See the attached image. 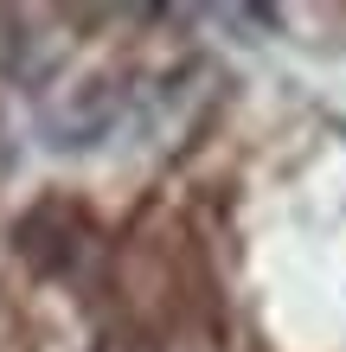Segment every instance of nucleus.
<instances>
[{
  "instance_id": "nucleus-2",
  "label": "nucleus",
  "mask_w": 346,
  "mask_h": 352,
  "mask_svg": "<svg viewBox=\"0 0 346 352\" xmlns=\"http://www.w3.org/2000/svg\"><path fill=\"white\" fill-rule=\"evenodd\" d=\"M96 352H160L148 327H109L103 340H96Z\"/></svg>"
},
{
  "instance_id": "nucleus-1",
  "label": "nucleus",
  "mask_w": 346,
  "mask_h": 352,
  "mask_svg": "<svg viewBox=\"0 0 346 352\" xmlns=\"http://www.w3.org/2000/svg\"><path fill=\"white\" fill-rule=\"evenodd\" d=\"M84 243H90V218L77 212V205H65V199L26 212V224H19V256L32 269H45V276H65V269L84 256Z\"/></svg>"
}]
</instances>
